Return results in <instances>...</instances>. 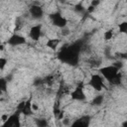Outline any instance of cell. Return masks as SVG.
<instances>
[{
	"label": "cell",
	"mask_w": 127,
	"mask_h": 127,
	"mask_svg": "<svg viewBox=\"0 0 127 127\" xmlns=\"http://www.w3.org/2000/svg\"><path fill=\"white\" fill-rule=\"evenodd\" d=\"M82 48V43L77 41L64 49L59 53V59L67 64L75 65L79 61V52Z\"/></svg>",
	"instance_id": "6da1fadb"
},
{
	"label": "cell",
	"mask_w": 127,
	"mask_h": 127,
	"mask_svg": "<svg viewBox=\"0 0 127 127\" xmlns=\"http://www.w3.org/2000/svg\"><path fill=\"white\" fill-rule=\"evenodd\" d=\"M99 72H100V75L108 80L109 82L116 76V74L119 72V70L114 66V65H105V66H102L99 68Z\"/></svg>",
	"instance_id": "7a4b0ae2"
},
{
	"label": "cell",
	"mask_w": 127,
	"mask_h": 127,
	"mask_svg": "<svg viewBox=\"0 0 127 127\" xmlns=\"http://www.w3.org/2000/svg\"><path fill=\"white\" fill-rule=\"evenodd\" d=\"M88 85L91 86L96 91H101L104 88V78L100 74L94 73L90 76L89 81H88Z\"/></svg>",
	"instance_id": "3957f363"
},
{
	"label": "cell",
	"mask_w": 127,
	"mask_h": 127,
	"mask_svg": "<svg viewBox=\"0 0 127 127\" xmlns=\"http://www.w3.org/2000/svg\"><path fill=\"white\" fill-rule=\"evenodd\" d=\"M50 19L53 23V25H55L58 28L64 29L66 27L67 24V20L65 17H64L60 12H54L53 14L50 15Z\"/></svg>",
	"instance_id": "277c9868"
},
{
	"label": "cell",
	"mask_w": 127,
	"mask_h": 127,
	"mask_svg": "<svg viewBox=\"0 0 127 127\" xmlns=\"http://www.w3.org/2000/svg\"><path fill=\"white\" fill-rule=\"evenodd\" d=\"M0 127H21L20 112L17 111L12 115L8 116V118L3 122V124Z\"/></svg>",
	"instance_id": "5b68a950"
},
{
	"label": "cell",
	"mask_w": 127,
	"mask_h": 127,
	"mask_svg": "<svg viewBox=\"0 0 127 127\" xmlns=\"http://www.w3.org/2000/svg\"><path fill=\"white\" fill-rule=\"evenodd\" d=\"M70 97H71V99L76 100V101L85 100L86 95H85V92L83 90V87L81 85H77L76 87H74L73 90L70 92Z\"/></svg>",
	"instance_id": "8992f818"
},
{
	"label": "cell",
	"mask_w": 127,
	"mask_h": 127,
	"mask_svg": "<svg viewBox=\"0 0 127 127\" xmlns=\"http://www.w3.org/2000/svg\"><path fill=\"white\" fill-rule=\"evenodd\" d=\"M29 14L31 15V17H32L33 19L38 20V19L43 18V16H44V9H43L40 5L34 3V4H32V6L29 8Z\"/></svg>",
	"instance_id": "52a82bcc"
},
{
	"label": "cell",
	"mask_w": 127,
	"mask_h": 127,
	"mask_svg": "<svg viewBox=\"0 0 127 127\" xmlns=\"http://www.w3.org/2000/svg\"><path fill=\"white\" fill-rule=\"evenodd\" d=\"M25 43H26V38L19 34H13L7 40V44L10 46H13V47L21 46V45H24Z\"/></svg>",
	"instance_id": "ba28073f"
},
{
	"label": "cell",
	"mask_w": 127,
	"mask_h": 127,
	"mask_svg": "<svg viewBox=\"0 0 127 127\" xmlns=\"http://www.w3.org/2000/svg\"><path fill=\"white\" fill-rule=\"evenodd\" d=\"M18 111L20 113H23L26 116H29L32 114L33 109H32V103L31 100H27V101H23L19 104L18 106Z\"/></svg>",
	"instance_id": "9c48e42d"
},
{
	"label": "cell",
	"mask_w": 127,
	"mask_h": 127,
	"mask_svg": "<svg viewBox=\"0 0 127 127\" xmlns=\"http://www.w3.org/2000/svg\"><path fill=\"white\" fill-rule=\"evenodd\" d=\"M29 37L33 41H38L42 37V26L39 24L32 26V28L29 31Z\"/></svg>",
	"instance_id": "30bf717a"
},
{
	"label": "cell",
	"mask_w": 127,
	"mask_h": 127,
	"mask_svg": "<svg viewBox=\"0 0 127 127\" xmlns=\"http://www.w3.org/2000/svg\"><path fill=\"white\" fill-rule=\"evenodd\" d=\"M89 125V117H81L77 120H75L70 127H88Z\"/></svg>",
	"instance_id": "8fae6325"
},
{
	"label": "cell",
	"mask_w": 127,
	"mask_h": 127,
	"mask_svg": "<svg viewBox=\"0 0 127 127\" xmlns=\"http://www.w3.org/2000/svg\"><path fill=\"white\" fill-rule=\"evenodd\" d=\"M59 45H60V40L57 39V38L50 39V40H48V42H47V47L50 48L51 50H54V51L58 49Z\"/></svg>",
	"instance_id": "7c38bea8"
},
{
	"label": "cell",
	"mask_w": 127,
	"mask_h": 127,
	"mask_svg": "<svg viewBox=\"0 0 127 127\" xmlns=\"http://www.w3.org/2000/svg\"><path fill=\"white\" fill-rule=\"evenodd\" d=\"M103 101H104V96L102 94H98V95L93 97V99L91 101V104L95 105V106H99V105H101L103 103Z\"/></svg>",
	"instance_id": "4fadbf2b"
},
{
	"label": "cell",
	"mask_w": 127,
	"mask_h": 127,
	"mask_svg": "<svg viewBox=\"0 0 127 127\" xmlns=\"http://www.w3.org/2000/svg\"><path fill=\"white\" fill-rule=\"evenodd\" d=\"M35 124L37 127H49V121L46 118H36Z\"/></svg>",
	"instance_id": "5bb4252c"
},
{
	"label": "cell",
	"mask_w": 127,
	"mask_h": 127,
	"mask_svg": "<svg viewBox=\"0 0 127 127\" xmlns=\"http://www.w3.org/2000/svg\"><path fill=\"white\" fill-rule=\"evenodd\" d=\"M7 82L8 80L4 77H0V94L3 93L4 91H6L7 89Z\"/></svg>",
	"instance_id": "9a60e30c"
},
{
	"label": "cell",
	"mask_w": 127,
	"mask_h": 127,
	"mask_svg": "<svg viewBox=\"0 0 127 127\" xmlns=\"http://www.w3.org/2000/svg\"><path fill=\"white\" fill-rule=\"evenodd\" d=\"M121 79H122V76H121V73L120 72H118L117 74H116V76L110 81L112 84H114V85H119L120 84V82H121Z\"/></svg>",
	"instance_id": "2e32d148"
},
{
	"label": "cell",
	"mask_w": 127,
	"mask_h": 127,
	"mask_svg": "<svg viewBox=\"0 0 127 127\" xmlns=\"http://www.w3.org/2000/svg\"><path fill=\"white\" fill-rule=\"evenodd\" d=\"M112 37H113V31H112V30H107V31L104 32V34H103V38H104V40H106V41L111 40Z\"/></svg>",
	"instance_id": "e0dca14e"
},
{
	"label": "cell",
	"mask_w": 127,
	"mask_h": 127,
	"mask_svg": "<svg viewBox=\"0 0 127 127\" xmlns=\"http://www.w3.org/2000/svg\"><path fill=\"white\" fill-rule=\"evenodd\" d=\"M119 32L122 34H125L127 32V22H122L119 24Z\"/></svg>",
	"instance_id": "ac0fdd59"
},
{
	"label": "cell",
	"mask_w": 127,
	"mask_h": 127,
	"mask_svg": "<svg viewBox=\"0 0 127 127\" xmlns=\"http://www.w3.org/2000/svg\"><path fill=\"white\" fill-rule=\"evenodd\" d=\"M74 11L77 13H83L85 11V7L82 6V3H77L74 7Z\"/></svg>",
	"instance_id": "d6986e66"
},
{
	"label": "cell",
	"mask_w": 127,
	"mask_h": 127,
	"mask_svg": "<svg viewBox=\"0 0 127 127\" xmlns=\"http://www.w3.org/2000/svg\"><path fill=\"white\" fill-rule=\"evenodd\" d=\"M7 65V60L3 57H0V70H3Z\"/></svg>",
	"instance_id": "ffe728a7"
},
{
	"label": "cell",
	"mask_w": 127,
	"mask_h": 127,
	"mask_svg": "<svg viewBox=\"0 0 127 127\" xmlns=\"http://www.w3.org/2000/svg\"><path fill=\"white\" fill-rule=\"evenodd\" d=\"M112 65H114V66H115V67H116V68L119 70V69H120V68L123 66V63H122L121 61H117V62H115V63H114Z\"/></svg>",
	"instance_id": "44dd1931"
},
{
	"label": "cell",
	"mask_w": 127,
	"mask_h": 127,
	"mask_svg": "<svg viewBox=\"0 0 127 127\" xmlns=\"http://www.w3.org/2000/svg\"><path fill=\"white\" fill-rule=\"evenodd\" d=\"M90 4H91V7L95 8V7H96L98 4H100V2H99L98 0H96V1H91V3H90Z\"/></svg>",
	"instance_id": "7402d4cb"
},
{
	"label": "cell",
	"mask_w": 127,
	"mask_h": 127,
	"mask_svg": "<svg viewBox=\"0 0 127 127\" xmlns=\"http://www.w3.org/2000/svg\"><path fill=\"white\" fill-rule=\"evenodd\" d=\"M121 127H127V121H126V120H125V121H123V123H122Z\"/></svg>",
	"instance_id": "603a6c76"
},
{
	"label": "cell",
	"mask_w": 127,
	"mask_h": 127,
	"mask_svg": "<svg viewBox=\"0 0 127 127\" xmlns=\"http://www.w3.org/2000/svg\"><path fill=\"white\" fill-rule=\"evenodd\" d=\"M3 50H4V47H3V45L0 44V51H3Z\"/></svg>",
	"instance_id": "cb8c5ba5"
},
{
	"label": "cell",
	"mask_w": 127,
	"mask_h": 127,
	"mask_svg": "<svg viewBox=\"0 0 127 127\" xmlns=\"http://www.w3.org/2000/svg\"><path fill=\"white\" fill-rule=\"evenodd\" d=\"M120 127H121V126H120Z\"/></svg>",
	"instance_id": "d4e9b609"
}]
</instances>
